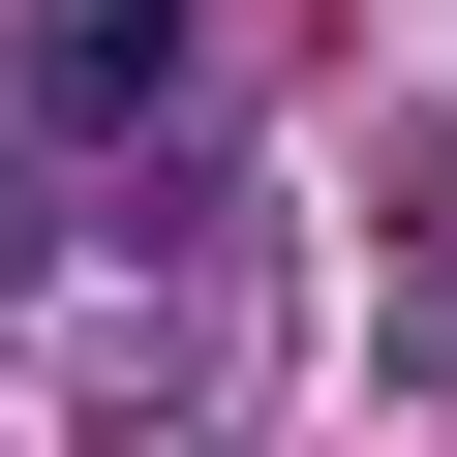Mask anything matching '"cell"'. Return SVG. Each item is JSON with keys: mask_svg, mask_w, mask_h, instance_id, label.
Listing matches in <instances>:
<instances>
[{"mask_svg": "<svg viewBox=\"0 0 457 457\" xmlns=\"http://www.w3.org/2000/svg\"><path fill=\"white\" fill-rule=\"evenodd\" d=\"M183 31H213V0H31L0 122H31V153H153V122H183Z\"/></svg>", "mask_w": 457, "mask_h": 457, "instance_id": "1", "label": "cell"}]
</instances>
